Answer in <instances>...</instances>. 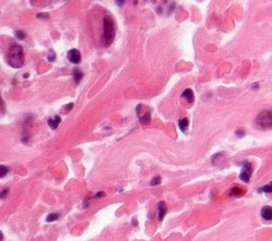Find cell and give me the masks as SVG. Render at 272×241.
Wrapping results in <instances>:
<instances>
[{
    "instance_id": "obj_1",
    "label": "cell",
    "mask_w": 272,
    "mask_h": 241,
    "mask_svg": "<svg viewBox=\"0 0 272 241\" xmlns=\"http://www.w3.org/2000/svg\"><path fill=\"white\" fill-rule=\"evenodd\" d=\"M7 62L12 68H21L24 63V50L20 45H12L7 54Z\"/></svg>"
},
{
    "instance_id": "obj_2",
    "label": "cell",
    "mask_w": 272,
    "mask_h": 241,
    "mask_svg": "<svg viewBox=\"0 0 272 241\" xmlns=\"http://www.w3.org/2000/svg\"><path fill=\"white\" fill-rule=\"evenodd\" d=\"M116 33V24L115 20L111 16H105L102 22V43L107 47L113 43Z\"/></svg>"
},
{
    "instance_id": "obj_3",
    "label": "cell",
    "mask_w": 272,
    "mask_h": 241,
    "mask_svg": "<svg viewBox=\"0 0 272 241\" xmlns=\"http://www.w3.org/2000/svg\"><path fill=\"white\" fill-rule=\"evenodd\" d=\"M256 125L261 130L272 129V111H263L256 117Z\"/></svg>"
},
{
    "instance_id": "obj_4",
    "label": "cell",
    "mask_w": 272,
    "mask_h": 241,
    "mask_svg": "<svg viewBox=\"0 0 272 241\" xmlns=\"http://www.w3.org/2000/svg\"><path fill=\"white\" fill-rule=\"evenodd\" d=\"M136 115L142 124L146 125L151 121V111L146 105L138 104L136 106Z\"/></svg>"
},
{
    "instance_id": "obj_5",
    "label": "cell",
    "mask_w": 272,
    "mask_h": 241,
    "mask_svg": "<svg viewBox=\"0 0 272 241\" xmlns=\"http://www.w3.org/2000/svg\"><path fill=\"white\" fill-rule=\"evenodd\" d=\"M252 172H253V166L251 163L249 161H244L242 164V169H241V172H240V180L244 183H249L250 178H251Z\"/></svg>"
},
{
    "instance_id": "obj_6",
    "label": "cell",
    "mask_w": 272,
    "mask_h": 241,
    "mask_svg": "<svg viewBox=\"0 0 272 241\" xmlns=\"http://www.w3.org/2000/svg\"><path fill=\"white\" fill-rule=\"evenodd\" d=\"M67 59L72 64H79L81 62V53L77 49H70L67 52Z\"/></svg>"
},
{
    "instance_id": "obj_7",
    "label": "cell",
    "mask_w": 272,
    "mask_h": 241,
    "mask_svg": "<svg viewBox=\"0 0 272 241\" xmlns=\"http://www.w3.org/2000/svg\"><path fill=\"white\" fill-rule=\"evenodd\" d=\"M260 215H261V218L267 221L272 220V207L271 206H264L260 210Z\"/></svg>"
},
{
    "instance_id": "obj_8",
    "label": "cell",
    "mask_w": 272,
    "mask_h": 241,
    "mask_svg": "<svg viewBox=\"0 0 272 241\" xmlns=\"http://www.w3.org/2000/svg\"><path fill=\"white\" fill-rule=\"evenodd\" d=\"M157 209H159V220L163 221L167 213V206L165 204V202H159V205H157Z\"/></svg>"
},
{
    "instance_id": "obj_9",
    "label": "cell",
    "mask_w": 272,
    "mask_h": 241,
    "mask_svg": "<svg viewBox=\"0 0 272 241\" xmlns=\"http://www.w3.org/2000/svg\"><path fill=\"white\" fill-rule=\"evenodd\" d=\"M61 121H62L61 117L57 116H57H54L53 118H50V119H49V120H48V125L52 130H55V129H57V126L60 125Z\"/></svg>"
},
{
    "instance_id": "obj_10",
    "label": "cell",
    "mask_w": 272,
    "mask_h": 241,
    "mask_svg": "<svg viewBox=\"0 0 272 241\" xmlns=\"http://www.w3.org/2000/svg\"><path fill=\"white\" fill-rule=\"evenodd\" d=\"M182 98L186 99L188 102H194V100H195V95H194L192 89H190V88L185 89L182 94Z\"/></svg>"
},
{
    "instance_id": "obj_11",
    "label": "cell",
    "mask_w": 272,
    "mask_h": 241,
    "mask_svg": "<svg viewBox=\"0 0 272 241\" xmlns=\"http://www.w3.org/2000/svg\"><path fill=\"white\" fill-rule=\"evenodd\" d=\"M188 124H189V120L187 118H183L181 120H179V128L183 133H185L188 129Z\"/></svg>"
},
{
    "instance_id": "obj_12",
    "label": "cell",
    "mask_w": 272,
    "mask_h": 241,
    "mask_svg": "<svg viewBox=\"0 0 272 241\" xmlns=\"http://www.w3.org/2000/svg\"><path fill=\"white\" fill-rule=\"evenodd\" d=\"M82 78H83V72L80 69H74L73 70V80L76 82V84H79L81 82Z\"/></svg>"
},
{
    "instance_id": "obj_13",
    "label": "cell",
    "mask_w": 272,
    "mask_h": 241,
    "mask_svg": "<svg viewBox=\"0 0 272 241\" xmlns=\"http://www.w3.org/2000/svg\"><path fill=\"white\" fill-rule=\"evenodd\" d=\"M244 194V191H242V189H240L239 187H234V188L231 189V191H230V196L231 197H240V196H242Z\"/></svg>"
},
{
    "instance_id": "obj_14",
    "label": "cell",
    "mask_w": 272,
    "mask_h": 241,
    "mask_svg": "<svg viewBox=\"0 0 272 241\" xmlns=\"http://www.w3.org/2000/svg\"><path fill=\"white\" fill-rule=\"evenodd\" d=\"M258 192H266V193L272 192V183L267 184V185H265L264 187L259 188L258 189Z\"/></svg>"
},
{
    "instance_id": "obj_15",
    "label": "cell",
    "mask_w": 272,
    "mask_h": 241,
    "mask_svg": "<svg viewBox=\"0 0 272 241\" xmlns=\"http://www.w3.org/2000/svg\"><path fill=\"white\" fill-rule=\"evenodd\" d=\"M59 213H50L48 217H47V219H46V221L47 222H53V221H57V219H59Z\"/></svg>"
},
{
    "instance_id": "obj_16",
    "label": "cell",
    "mask_w": 272,
    "mask_h": 241,
    "mask_svg": "<svg viewBox=\"0 0 272 241\" xmlns=\"http://www.w3.org/2000/svg\"><path fill=\"white\" fill-rule=\"evenodd\" d=\"M32 121V118L31 117H29V118H27L26 119V122H24V129H27V128H29L30 126V122ZM24 135H27V136H29V131L28 130H26L24 132Z\"/></svg>"
},
{
    "instance_id": "obj_17",
    "label": "cell",
    "mask_w": 272,
    "mask_h": 241,
    "mask_svg": "<svg viewBox=\"0 0 272 241\" xmlns=\"http://www.w3.org/2000/svg\"><path fill=\"white\" fill-rule=\"evenodd\" d=\"M161 181H162V178H161V176H155V177H153L152 180H151V182H150V185H152V186H157V185H159V183H161Z\"/></svg>"
},
{
    "instance_id": "obj_18",
    "label": "cell",
    "mask_w": 272,
    "mask_h": 241,
    "mask_svg": "<svg viewBox=\"0 0 272 241\" xmlns=\"http://www.w3.org/2000/svg\"><path fill=\"white\" fill-rule=\"evenodd\" d=\"M15 36H16L19 40H24V38H26V33H24V31L18 30V31H16V32H15Z\"/></svg>"
},
{
    "instance_id": "obj_19",
    "label": "cell",
    "mask_w": 272,
    "mask_h": 241,
    "mask_svg": "<svg viewBox=\"0 0 272 241\" xmlns=\"http://www.w3.org/2000/svg\"><path fill=\"white\" fill-rule=\"evenodd\" d=\"M0 171H1V173H0V176L4 177L5 175H7V173L9 172V168H8V167H5V166H1V167H0Z\"/></svg>"
},
{
    "instance_id": "obj_20",
    "label": "cell",
    "mask_w": 272,
    "mask_h": 241,
    "mask_svg": "<svg viewBox=\"0 0 272 241\" xmlns=\"http://www.w3.org/2000/svg\"><path fill=\"white\" fill-rule=\"evenodd\" d=\"M55 57H57V55H55L54 51H53V50H50L48 53V61L49 62H54V61H55Z\"/></svg>"
},
{
    "instance_id": "obj_21",
    "label": "cell",
    "mask_w": 272,
    "mask_h": 241,
    "mask_svg": "<svg viewBox=\"0 0 272 241\" xmlns=\"http://www.w3.org/2000/svg\"><path fill=\"white\" fill-rule=\"evenodd\" d=\"M235 133H236V135H237L238 137H244V132L242 131V130H237Z\"/></svg>"
},
{
    "instance_id": "obj_22",
    "label": "cell",
    "mask_w": 272,
    "mask_h": 241,
    "mask_svg": "<svg viewBox=\"0 0 272 241\" xmlns=\"http://www.w3.org/2000/svg\"><path fill=\"white\" fill-rule=\"evenodd\" d=\"M49 15L47 13H43V14H37V18H48Z\"/></svg>"
},
{
    "instance_id": "obj_23",
    "label": "cell",
    "mask_w": 272,
    "mask_h": 241,
    "mask_svg": "<svg viewBox=\"0 0 272 241\" xmlns=\"http://www.w3.org/2000/svg\"><path fill=\"white\" fill-rule=\"evenodd\" d=\"M8 192H9V188H5V189L3 190V191H2V193H1V199H2V200H3L4 198L7 197Z\"/></svg>"
},
{
    "instance_id": "obj_24",
    "label": "cell",
    "mask_w": 272,
    "mask_h": 241,
    "mask_svg": "<svg viewBox=\"0 0 272 241\" xmlns=\"http://www.w3.org/2000/svg\"><path fill=\"white\" fill-rule=\"evenodd\" d=\"M126 0H116V4L117 5H119V7H122L123 5V3L126 2Z\"/></svg>"
},
{
    "instance_id": "obj_25",
    "label": "cell",
    "mask_w": 272,
    "mask_h": 241,
    "mask_svg": "<svg viewBox=\"0 0 272 241\" xmlns=\"http://www.w3.org/2000/svg\"><path fill=\"white\" fill-rule=\"evenodd\" d=\"M103 196H104V192H98L96 194V197H103Z\"/></svg>"
},
{
    "instance_id": "obj_26",
    "label": "cell",
    "mask_w": 272,
    "mask_h": 241,
    "mask_svg": "<svg viewBox=\"0 0 272 241\" xmlns=\"http://www.w3.org/2000/svg\"><path fill=\"white\" fill-rule=\"evenodd\" d=\"M4 113V103H3V101H2V114Z\"/></svg>"
}]
</instances>
